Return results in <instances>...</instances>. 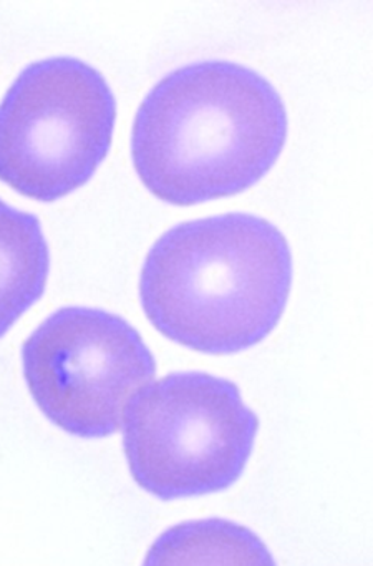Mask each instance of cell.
<instances>
[{"instance_id":"1","label":"cell","mask_w":373,"mask_h":566,"mask_svg":"<svg viewBox=\"0 0 373 566\" xmlns=\"http://www.w3.org/2000/svg\"><path fill=\"white\" fill-rule=\"evenodd\" d=\"M286 105L259 72L201 61L164 75L138 108L131 157L164 203L191 207L253 187L287 140Z\"/></svg>"},{"instance_id":"2","label":"cell","mask_w":373,"mask_h":566,"mask_svg":"<svg viewBox=\"0 0 373 566\" xmlns=\"http://www.w3.org/2000/svg\"><path fill=\"white\" fill-rule=\"evenodd\" d=\"M292 286V253L270 221L226 213L184 221L145 260L140 300L164 337L203 354H236L266 339Z\"/></svg>"},{"instance_id":"3","label":"cell","mask_w":373,"mask_h":566,"mask_svg":"<svg viewBox=\"0 0 373 566\" xmlns=\"http://www.w3.org/2000/svg\"><path fill=\"white\" fill-rule=\"evenodd\" d=\"M120 430L135 483L173 502L231 489L253 455L259 419L233 380L188 370L138 389Z\"/></svg>"},{"instance_id":"4","label":"cell","mask_w":373,"mask_h":566,"mask_svg":"<svg viewBox=\"0 0 373 566\" xmlns=\"http://www.w3.org/2000/svg\"><path fill=\"white\" fill-rule=\"evenodd\" d=\"M115 120L114 92L87 62L28 65L0 102V180L45 203L67 197L107 158Z\"/></svg>"},{"instance_id":"5","label":"cell","mask_w":373,"mask_h":566,"mask_svg":"<svg viewBox=\"0 0 373 566\" xmlns=\"http://www.w3.org/2000/svg\"><path fill=\"white\" fill-rule=\"evenodd\" d=\"M22 369L49 422L78 439H107L121 429L130 397L157 376V360L124 317L68 306L25 340Z\"/></svg>"},{"instance_id":"6","label":"cell","mask_w":373,"mask_h":566,"mask_svg":"<svg viewBox=\"0 0 373 566\" xmlns=\"http://www.w3.org/2000/svg\"><path fill=\"white\" fill-rule=\"evenodd\" d=\"M51 250L35 214L0 200V337L44 296Z\"/></svg>"},{"instance_id":"7","label":"cell","mask_w":373,"mask_h":566,"mask_svg":"<svg viewBox=\"0 0 373 566\" xmlns=\"http://www.w3.org/2000/svg\"><path fill=\"white\" fill-rule=\"evenodd\" d=\"M141 566H277L257 533L233 520L177 523L157 536Z\"/></svg>"}]
</instances>
